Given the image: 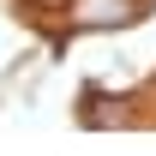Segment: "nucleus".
<instances>
[{
  "label": "nucleus",
  "mask_w": 156,
  "mask_h": 156,
  "mask_svg": "<svg viewBox=\"0 0 156 156\" xmlns=\"http://www.w3.org/2000/svg\"><path fill=\"white\" fill-rule=\"evenodd\" d=\"M138 0H72V24L78 30H114V24H138Z\"/></svg>",
  "instance_id": "1"
},
{
  "label": "nucleus",
  "mask_w": 156,
  "mask_h": 156,
  "mask_svg": "<svg viewBox=\"0 0 156 156\" xmlns=\"http://www.w3.org/2000/svg\"><path fill=\"white\" fill-rule=\"evenodd\" d=\"M24 6H36V12H66V0H24Z\"/></svg>",
  "instance_id": "2"
}]
</instances>
